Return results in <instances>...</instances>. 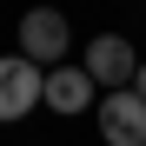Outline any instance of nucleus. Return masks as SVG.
<instances>
[{"label": "nucleus", "instance_id": "1", "mask_svg": "<svg viewBox=\"0 0 146 146\" xmlns=\"http://www.w3.org/2000/svg\"><path fill=\"white\" fill-rule=\"evenodd\" d=\"M80 66H86V80H93V86H106V93H133L139 53H133V40H126V33H93Z\"/></svg>", "mask_w": 146, "mask_h": 146}, {"label": "nucleus", "instance_id": "2", "mask_svg": "<svg viewBox=\"0 0 146 146\" xmlns=\"http://www.w3.org/2000/svg\"><path fill=\"white\" fill-rule=\"evenodd\" d=\"M66 46H73L66 13H53V7H33V13H20V60H33L40 73H53Z\"/></svg>", "mask_w": 146, "mask_h": 146}, {"label": "nucleus", "instance_id": "3", "mask_svg": "<svg viewBox=\"0 0 146 146\" xmlns=\"http://www.w3.org/2000/svg\"><path fill=\"white\" fill-rule=\"evenodd\" d=\"M100 146H146V100L139 93H100Z\"/></svg>", "mask_w": 146, "mask_h": 146}, {"label": "nucleus", "instance_id": "4", "mask_svg": "<svg viewBox=\"0 0 146 146\" xmlns=\"http://www.w3.org/2000/svg\"><path fill=\"white\" fill-rule=\"evenodd\" d=\"M40 93H46V73L33 60H20V53L0 60V119H27L40 106Z\"/></svg>", "mask_w": 146, "mask_h": 146}, {"label": "nucleus", "instance_id": "5", "mask_svg": "<svg viewBox=\"0 0 146 146\" xmlns=\"http://www.w3.org/2000/svg\"><path fill=\"white\" fill-rule=\"evenodd\" d=\"M40 106H53V113H86V106H100V86L86 80V66H53L46 73V93H40Z\"/></svg>", "mask_w": 146, "mask_h": 146}, {"label": "nucleus", "instance_id": "6", "mask_svg": "<svg viewBox=\"0 0 146 146\" xmlns=\"http://www.w3.org/2000/svg\"><path fill=\"white\" fill-rule=\"evenodd\" d=\"M133 93H139V100H146V60H139V73H133Z\"/></svg>", "mask_w": 146, "mask_h": 146}]
</instances>
